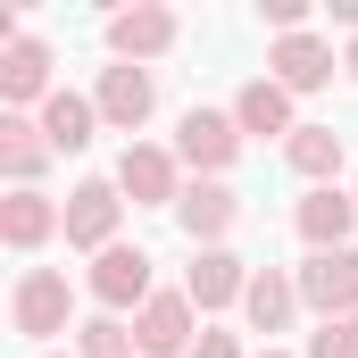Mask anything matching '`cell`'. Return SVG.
<instances>
[{"label":"cell","mask_w":358,"mask_h":358,"mask_svg":"<svg viewBox=\"0 0 358 358\" xmlns=\"http://www.w3.org/2000/svg\"><path fill=\"white\" fill-rule=\"evenodd\" d=\"M300 300L334 325V317H358V250H308V267L292 275Z\"/></svg>","instance_id":"obj_1"},{"label":"cell","mask_w":358,"mask_h":358,"mask_svg":"<svg viewBox=\"0 0 358 358\" xmlns=\"http://www.w3.org/2000/svg\"><path fill=\"white\" fill-rule=\"evenodd\" d=\"M8 308H17V334H25V342H50V334H67V275H59V267H25Z\"/></svg>","instance_id":"obj_2"},{"label":"cell","mask_w":358,"mask_h":358,"mask_svg":"<svg viewBox=\"0 0 358 358\" xmlns=\"http://www.w3.org/2000/svg\"><path fill=\"white\" fill-rule=\"evenodd\" d=\"M92 300H100V308H150V300H159V292H150V250H134V242L100 250V259H92Z\"/></svg>","instance_id":"obj_3"},{"label":"cell","mask_w":358,"mask_h":358,"mask_svg":"<svg viewBox=\"0 0 358 358\" xmlns=\"http://www.w3.org/2000/svg\"><path fill=\"white\" fill-rule=\"evenodd\" d=\"M117 192L134 200V208H176V159L167 150H150V142H125V159H117Z\"/></svg>","instance_id":"obj_4"},{"label":"cell","mask_w":358,"mask_h":358,"mask_svg":"<svg viewBox=\"0 0 358 358\" xmlns=\"http://www.w3.org/2000/svg\"><path fill=\"white\" fill-rule=\"evenodd\" d=\"M117 217H125L117 183H76L67 192V242L76 250H117Z\"/></svg>","instance_id":"obj_5"},{"label":"cell","mask_w":358,"mask_h":358,"mask_svg":"<svg viewBox=\"0 0 358 358\" xmlns=\"http://www.w3.org/2000/svg\"><path fill=\"white\" fill-rule=\"evenodd\" d=\"M134 342H142V358H192V292H159L134 317Z\"/></svg>","instance_id":"obj_6"},{"label":"cell","mask_w":358,"mask_h":358,"mask_svg":"<svg viewBox=\"0 0 358 358\" xmlns=\"http://www.w3.org/2000/svg\"><path fill=\"white\" fill-rule=\"evenodd\" d=\"M300 242L308 250H350V225H358V192H334V183H317L308 200H300Z\"/></svg>","instance_id":"obj_7"},{"label":"cell","mask_w":358,"mask_h":358,"mask_svg":"<svg viewBox=\"0 0 358 358\" xmlns=\"http://www.w3.org/2000/svg\"><path fill=\"white\" fill-rule=\"evenodd\" d=\"M176 42V8H159V0H142V8H117L108 17V50L134 67V59H159Z\"/></svg>","instance_id":"obj_8"},{"label":"cell","mask_w":358,"mask_h":358,"mask_svg":"<svg viewBox=\"0 0 358 358\" xmlns=\"http://www.w3.org/2000/svg\"><path fill=\"white\" fill-rule=\"evenodd\" d=\"M234 150H242V125H234V117H217V108H192V117L176 125V159L208 167V176H217V167H234Z\"/></svg>","instance_id":"obj_9"},{"label":"cell","mask_w":358,"mask_h":358,"mask_svg":"<svg viewBox=\"0 0 358 358\" xmlns=\"http://www.w3.org/2000/svg\"><path fill=\"white\" fill-rule=\"evenodd\" d=\"M267 67H275V84H283V92H325L342 59H334L317 34H283V42L267 50Z\"/></svg>","instance_id":"obj_10"},{"label":"cell","mask_w":358,"mask_h":358,"mask_svg":"<svg viewBox=\"0 0 358 358\" xmlns=\"http://www.w3.org/2000/svg\"><path fill=\"white\" fill-rule=\"evenodd\" d=\"M50 234H67V208H50V200H42L34 183L0 200V242H8V250H42Z\"/></svg>","instance_id":"obj_11"},{"label":"cell","mask_w":358,"mask_h":358,"mask_svg":"<svg viewBox=\"0 0 358 358\" xmlns=\"http://www.w3.org/2000/svg\"><path fill=\"white\" fill-rule=\"evenodd\" d=\"M176 217H183V234H192L200 250H217V242L234 234V217H242V200H234L225 183H192V192L176 200Z\"/></svg>","instance_id":"obj_12"},{"label":"cell","mask_w":358,"mask_h":358,"mask_svg":"<svg viewBox=\"0 0 358 358\" xmlns=\"http://www.w3.org/2000/svg\"><path fill=\"white\" fill-rule=\"evenodd\" d=\"M150 100H159L150 67H100V117H108L117 134H134V125L150 117Z\"/></svg>","instance_id":"obj_13"},{"label":"cell","mask_w":358,"mask_h":358,"mask_svg":"<svg viewBox=\"0 0 358 358\" xmlns=\"http://www.w3.org/2000/svg\"><path fill=\"white\" fill-rule=\"evenodd\" d=\"M183 292H192V308H234V300L250 292V267H242L234 250H200L192 275H183Z\"/></svg>","instance_id":"obj_14"},{"label":"cell","mask_w":358,"mask_h":358,"mask_svg":"<svg viewBox=\"0 0 358 358\" xmlns=\"http://www.w3.org/2000/svg\"><path fill=\"white\" fill-rule=\"evenodd\" d=\"M92 125H100V100H84V92H50L42 100V142L50 150H84Z\"/></svg>","instance_id":"obj_15"},{"label":"cell","mask_w":358,"mask_h":358,"mask_svg":"<svg viewBox=\"0 0 358 358\" xmlns=\"http://www.w3.org/2000/svg\"><path fill=\"white\" fill-rule=\"evenodd\" d=\"M234 125H242V134H300V125H292V92L275 84V76L242 84V100H234Z\"/></svg>","instance_id":"obj_16"},{"label":"cell","mask_w":358,"mask_h":358,"mask_svg":"<svg viewBox=\"0 0 358 358\" xmlns=\"http://www.w3.org/2000/svg\"><path fill=\"white\" fill-rule=\"evenodd\" d=\"M0 100H50V50L42 42L0 50Z\"/></svg>","instance_id":"obj_17"},{"label":"cell","mask_w":358,"mask_h":358,"mask_svg":"<svg viewBox=\"0 0 358 358\" xmlns=\"http://www.w3.org/2000/svg\"><path fill=\"white\" fill-rule=\"evenodd\" d=\"M42 159H50V142H42V125H25V117L8 108V117H0V167L17 176V192H25V183L42 176Z\"/></svg>","instance_id":"obj_18"},{"label":"cell","mask_w":358,"mask_h":358,"mask_svg":"<svg viewBox=\"0 0 358 358\" xmlns=\"http://www.w3.org/2000/svg\"><path fill=\"white\" fill-rule=\"evenodd\" d=\"M292 300H300V283H283L275 267H259V275H250V292H242V308H250V325H259V334H283Z\"/></svg>","instance_id":"obj_19"},{"label":"cell","mask_w":358,"mask_h":358,"mask_svg":"<svg viewBox=\"0 0 358 358\" xmlns=\"http://www.w3.org/2000/svg\"><path fill=\"white\" fill-rule=\"evenodd\" d=\"M283 159H292V167H300V176H334V167H342V134H334V125H300V134H292V142H283Z\"/></svg>","instance_id":"obj_20"},{"label":"cell","mask_w":358,"mask_h":358,"mask_svg":"<svg viewBox=\"0 0 358 358\" xmlns=\"http://www.w3.org/2000/svg\"><path fill=\"white\" fill-rule=\"evenodd\" d=\"M134 350H142V342H134L117 317H92L84 325V358H134Z\"/></svg>","instance_id":"obj_21"},{"label":"cell","mask_w":358,"mask_h":358,"mask_svg":"<svg viewBox=\"0 0 358 358\" xmlns=\"http://www.w3.org/2000/svg\"><path fill=\"white\" fill-rule=\"evenodd\" d=\"M308 358H358V317H334V325L308 342Z\"/></svg>","instance_id":"obj_22"},{"label":"cell","mask_w":358,"mask_h":358,"mask_svg":"<svg viewBox=\"0 0 358 358\" xmlns=\"http://www.w3.org/2000/svg\"><path fill=\"white\" fill-rule=\"evenodd\" d=\"M267 25L275 34H308V0H267Z\"/></svg>","instance_id":"obj_23"},{"label":"cell","mask_w":358,"mask_h":358,"mask_svg":"<svg viewBox=\"0 0 358 358\" xmlns=\"http://www.w3.org/2000/svg\"><path fill=\"white\" fill-rule=\"evenodd\" d=\"M192 358H242V342H234V334H200V350Z\"/></svg>","instance_id":"obj_24"},{"label":"cell","mask_w":358,"mask_h":358,"mask_svg":"<svg viewBox=\"0 0 358 358\" xmlns=\"http://www.w3.org/2000/svg\"><path fill=\"white\" fill-rule=\"evenodd\" d=\"M342 67H350V76H358V42H350V59H342Z\"/></svg>","instance_id":"obj_25"},{"label":"cell","mask_w":358,"mask_h":358,"mask_svg":"<svg viewBox=\"0 0 358 358\" xmlns=\"http://www.w3.org/2000/svg\"><path fill=\"white\" fill-rule=\"evenodd\" d=\"M259 358H292V350H259Z\"/></svg>","instance_id":"obj_26"}]
</instances>
